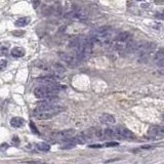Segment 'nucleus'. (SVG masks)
Returning a JSON list of instances; mask_svg holds the SVG:
<instances>
[{
    "label": "nucleus",
    "instance_id": "4be33fe9",
    "mask_svg": "<svg viewBox=\"0 0 164 164\" xmlns=\"http://www.w3.org/2000/svg\"><path fill=\"white\" fill-rule=\"evenodd\" d=\"M162 119L164 120V115H163V116H162Z\"/></svg>",
    "mask_w": 164,
    "mask_h": 164
},
{
    "label": "nucleus",
    "instance_id": "9b49d317",
    "mask_svg": "<svg viewBox=\"0 0 164 164\" xmlns=\"http://www.w3.org/2000/svg\"><path fill=\"white\" fill-rule=\"evenodd\" d=\"M11 55L14 57H24L26 54L25 49H24L23 47H13V49H11Z\"/></svg>",
    "mask_w": 164,
    "mask_h": 164
},
{
    "label": "nucleus",
    "instance_id": "dca6fc26",
    "mask_svg": "<svg viewBox=\"0 0 164 164\" xmlns=\"http://www.w3.org/2000/svg\"><path fill=\"white\" fill-rule=\"evenodd\" d=\"M6 65H7V62L5 61V60H1V61H0V71L5 69Z\"/></svg>",
    "mask_w": 164,
    "mask_h": 164
},
{
    "label": "nucleus",
    "instance_id": "2eb2a0df",
    "mask_svg": "<svg viewBox=\"0 0 164 164\" xmlns=\"http://www.w3.org/2000/svg\"><path fill=\"white\" fill-rule=\"evenodd\" d=\"M30 127H31V129H32V131L34 132V133H36V134H38V129L36 128V126L34 125V123H33L32 121H30Z\"/></svg>",
    "mask_w": 164,
    "mask_h": 164
},
{
    "label": "nucleus",
    "instance_id": "6ab92c4d",
    "mask_svg": "<svg viewBox=\"0 0 164 164\" xmlns=\"http://www.w3.org/2000/svg\"><path fill=\"white\" fill-rule=\"evenodd\" d=\"M158 65H159V67H161V68H164V57L158 63Z\"/></svg>",
    "mask_w": 164,
    "mask_h": 164
},
{
    "label": "nucleus",
    "instance_id": "20e7f679",
    "mask_svg": "<svg viewBox=\"0 0 164 164\" xmlns=\"http://www.w3.org/2000/svg\"><path fill=\"white\" fill-rule=\"evenodd\" d=\"M55 115H57L55 113L50 112V111H34L33 113V116L38 120H48Z\"/></svg>",
    "mask_w": 164,
    "mask_h": 164
},
{
    "label": "nucleus",
    "instance_id": "39448f33",
    "mask_svg": "<svg viewBox=\"0 0 164 164\" xmlns=\"http://www.w3.org/2000/svg\"><path fill=\"white\" fill-rule=\"evenodd\" d=\"M149 136L153 139L164 136V126H152L149 129Z\"/></svg>",
    "mask_w": 164,
    "mask_h": 164
},
{
    "label": "nucleus",
    "instance_id": "f3484780",
    "mask_svg": "<svg viewBox=\"0 0 164 164\" xmlns=\"http://www.w3.org/2000/svg\"><path fill=\"white\" fill-rule=\"evenodd\" d=\"M118 143H116V142H109V143H106L105 146L106 147H115V146H118Z\"/></svg>",
    "mask_w": 164,
    "mask_h": 164
},
{
    "label": "nucleus",
    "instance_id": "7ed1b4c3",
    "mask_svg": "<svg viewBox=\"0 0 164 164\" xmlns=\"http://www.w3.org/2000/svg\"><path fill=\"white\" fill-rule=\"evenodd\" d=\"M66 18L74 19V20H85L88 18V13L83 9H74L66 14Z\"/></svg>",
    "mask_w": 164,
    "mask_h": 164
},
{
    "label": "nucleus",
    "instance_id": "aec40b11",
    "mask_svg": "<svg viewBox=\"0 0 164 164\" xmlns=\"http://www.w3.org/2000/svg\"><path fill=\"white\" fill-rule=\"evenodd\" d=\"M37 4H39V0H33V5H34V7H37Z\"/></svg>",
    "mask_w": 164,
    "mask_h": 164
},
{
    "label": "nucleus",
    "instance_id": "f03ea898",
    "mask_svg": "<svg viewBox=\"0 0 164 164\" xmlns=\"http://www.w3.org/2000/svg\"><path fill=\"white\" fill-rule=\"evenodd\" d=\"M74 136V130L73 129H68V130H63V131H57L54 132L51 136V139H54V143L57 142H65L67 139H71Z\"/></svg>",
    "mask_w": 164,
    "mask_h": 164
},
{
    "label": "nucleus",
    "instance_id": "6e6552de",
    "mask_svg": "<svg viewBox=\"0 0 164 164\" xmlns=\"http://www.w3.org/2000/svg\"><path fill=\"white\" fill-rule=\"evenodd\" d=\"M24 124H25V119L22 117H13V118H11V120H10V125L13 127L19 128V127L24 126Z\"/></svg>",
    "mask_w": 164,
    "mask_h": 164
},
{
    "label": "nucleus",
    "instance_id": "1a4fd4ad",
    "mask_svg": "<svg viewBox=\"0 0 164 164\" xmlns=\"http://www.w3.org/2000/svg\"><path fill=\"white\" fill-rule=\"evenodd\" d=\"M30 22H31V19L29 18V16H22V18L18 19V20L16 21L14 25H16V27H25Z\"/></svg>",
    "mask_w": 164,
    "mask_h": 164
},
{
    "label": "nucleus",
    "instance_id": "423d86ee",
    "mask_svg": "<svg viewBox=\"0 0 164 164\" xmlns=\"http://www.w3.org/2000/svg\"><path fill=\"white\" fill-rule=\"evenodd\" d=\"M100 121L104 123V124H107V125H113L115 124V122H116V120H115V118L113 115L111 114H107V113H104L100 116Z\"/></svg>",
    "mask_w": 164,
    "mask_h": 164
},
{
    "label": "nucleus",
    "instance_id": "a211bd4d",
    "mask_svg": "<svg viewBox=\"0 0 164 164\" xmlns=\"http://www.w3.org/2000/svg\"><path fill=\"white\" fill-rule=\"evenodd\" d=\"M102 145H90L89 148H92V149H98V148H102Z\"/></svg>",
    "mask_w": 164,
    "mask_h": 164
},
{
    "label": "nucleus",
    "instance_id": "9d476101",
    "mask_svg": "<svg viewBox=\"0 0 164 164\" xmlns=\"http://www.w3.org/2000/svg\"><path fill=\"white\" fill-rule=\"evenodd\" d=\"M61 57L63 61H65L67 64H70V65H75L76 62H78L75 57H72L71 54H61Z\"/></svg>",
    "mask_w": 164,
    "mask_h": 164
},
{
    "label": "nucleus",
    "instance_id": "f257e3e1",
    "mask_svg": "<svg viewBox=\"0 0 164 164\" xmlns=\"http://www.w3.org/2000/svg\"><path fill=\"white\" fill-rule=\"evenodd\" d=\"M57 87L52 85H42L38 86L34 89V95L37 98L44 100L49 96H54L57 95Z\"/></svg>",
    "mask_w": 164,
    "mask_h": 164
},
{
    "label": "nucleus",
    "instance_id": "4468645a",
    "mask_svg": "<svg viewBox=\"0 0 164 164\" xmlns=\"http://www.w3.org/2000/svg\"><path fill=\"white\" fill-rule=\"evenodd\" d=\"M25 31H22V30H19V31H13V36H16V37H21V36H24L25 35Z\"/></svg>",
    "mask_w": 164,
    "mask_h": 164
},
{
    "label": "nucleus",
    "instance_id": "5701e85b",
    "mask_svg": "<svg viewBox=\"0 0 164 164\" xmlns=\"http://www.w3.org/2000/svg\"><path fill=\"white\" fill-rule=\"evenodd\" d=\"M163 14H164V10H163Z\"/></svg>",
    "mask_w": 164,
    "mask_h": 164
},
{
    "label": "nucleus",
    "instance_id": "f8f14e48",
    "mask_svg": "<svg viewBox=\"0 0 164 164\" xmlns=\"http://www.w3.org/2000/svg\"><path fill=\"white\" fill-rule=\"evenodd\" d=\"M52 69H54V72H57V73H64V72H66V68H65L62 64H60V63H54V64L52 65Z\"/></svg>",
    "mask_w": 164,
    "mask_h": 164
},
{
    "label": "nucleus",
    "instance_id": "412c9836",
    "mask_svg": "<svg viewBox=\"0 0 164 164\" xmlns=\"http://www.w3.org/2000/svg\"><path fill=\"white\" fill-rule=\"evenodd\" d=\"M136 1H143V0H136Z\"/></svg>",
    "mask_w": 164,
    "mask_h": 164
},
{
    "label": "nucleus",
    "instance_id": "ddd939ff",
    "mask_svg": "<svg viewBox=\"0 0 164 164\" xmlns=\"http://www.w3.org/2000/svg\"><path fill=\"white\" fill-rule=\"evenodd\" d=\"M37 149L39 151H42V152H46V151H49L50 150V146L46 143H39L36 145Z\"/></svg>",
    "mask_w": 164,
    "mask_h": 164
},
{
    "label": "nucleus",
    "instance_id": "0eeeda50",
    "mask_svg": "<svg viewBox=\"0 0 164 164\" xmlns=\"http://www.w3.org/2000/svg\"><path fill=\"white\" fill-rule=\"evenodd\" d=\"M131 37H132L131 33L125 31V32L119 33V34L117 35V37L115 38V41H116V42H127V41L131 39Z\"/></svg>",
    "mask_w": 164,
    "mask_h": 164
}]
</instances>
